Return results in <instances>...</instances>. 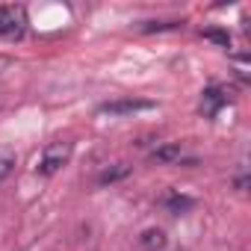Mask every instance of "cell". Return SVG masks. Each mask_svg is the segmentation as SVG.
<instances>
[{
  "instance_id": "cell-11",
  "label": "cell",
  "mask_w": 251,
  "mask_h": 251,
  "mask_svg": "<svg viewBox=\"0 0 251 251\" xmlns=\"http://www.w3.org/2000/svg\"><path fill=\"white\" fill-rule=\"evenodd\" d=\"M177 27H180L177 21H160V24H157V21H148V24H142L145 33H154V30H157V33H160V30H177Z\"/></svg>"
},
{
  "instance_id": "cell-4",
  "label": "cell",
  "mask_w": 251,
  "mask_h": 251,
  "mask_svg": "<svg viewBox=\"0 0 251 251\" xmlns=\"http://www.w3.org/2000/svg\"><path fill=\"white\" fill-rule=\"evenodd\" d=\"M142 109H154L151 100H133V98H124V100H109V103H100L98 106V115H133V112H142Z\"/></svg>"
},
{
  "instance_id": "cell-7",
  "label": "cell",
  "mask_w": 251,
  "mask_h": 251,
  "mask_svg": "<svg viewBox=\"0 0 251 251\" xmlns=\"http://www.w3.org/2000/svg\"><path fill=\"white\" fill-rule=\"evenodd\" d=\"M130 175V163H112V166H106L103 172H98V186H109V183H118V180H124Z\"/></svg>"
},
{
  "instance_id": "cell-3",
  "label": "cell",
  "mask_w": 251,
  "mask_h": 251,
  "mask_svg": "<svg viewBox=\"0 0 251 251\" xmlns=\"http://www.w3.org/2000/svg\"><path fill=\"white\" fill-rule=\"evenodd\" d=\"M227 100H230V92H227L225 86H210V89H204V95H201L198 112H201L204 118H216L219 109H222Z\"/></svg>"
},
{
  "instance_id": "cell-5",
  "label": "cell",
  "mask_w": 251,
  "mask_h": 251,
  "mask_svg": "<svg viewBox=\"0 0 251 251\" xmlns=\"http://www.w3.org/2000/svg\"><path fill=\"white\" fill-rule=\"evenodd\" d=\"M180 160H183V145L180 142H166V145L151 151V163H160V166H172V163H180Z\"/></svg>"
},
{
  "instance_id": "cell-12",
  "label": "cell",
  "mask_w": 251,
  "mask_h": 251,
  "mask_svg": "<svg viewBox=\"0 0 251 251\" xmlns=\"http://www.w3.org/2000/svg\"><path fill=\"white\" fill-rule=\"evenodd\" d=\"M233 186H236L239 192H245V189H248V169H245V163L239 166V172H236V177H233Z\"/></svg>"
},
{
  "instance_id": "cell-9",
  "label": "cell",
  "mask_w": 251,
  "mask_h": 251,
  "mask_svg": "<svg viewBox=\"0 0 251 251\" xmlns=\"http://www.w3.org/2000/svg\"><path fill=\"white\" fill-rule=\"evenodd\" d=\"M15 169V154L9 148H0V183H3Z\"/></svg>"
},
{
  "instance_id": "cell-10",
  "label": "cell",
  "mask_w": 251,
  "mask_h": 251,
  "mask_svg": "<svg viewBox=\"0 0 251 251\" xmlns=\"http://www.w3.org/2000/svg\"><path fill=\"white\" fill-rule=\"evenodd\" d=\"M201 36L210 39V42H216L219 48H230V36L225 30H201Z\"/></svg>"
},
{
  "instance_id": "cell-2",
  "label": "cell",
  "mask_w": 251,
  "mask_h": 251,
  "mask_svg": "<svg viewBox=\"0 0 251 251\" xmlns=\"http://www.w3.org/2000/svg\"><path fill=\"white\" fill-rule=\"evenodd\" d=\"M27 33V12L21 6H0V36L21 39Z\"/></svg>"
},
{
  "instance_id": "cell-8",
  "label": "cell",
  "mask_w": 251,
  "mask_h": 251,
  "mask_svg": "<svg viewBox=\"0 0 251 251\" xmlns=\"http://www.w3.org/2000/svg\"><path fill=\"white\" fill-rule=\"evenodd\" d=\"M139 242H142L145 251H163V248H166V233H163L160 227H148V230H142Z\"/></svg>"
},
{
  "instance_id": "cell-1",
  "label": "cell",
  "mask_w": 251,
  "mask_h": 251,
  "mask_svg": "<svg viewBox=\"0 0 251 251\" xmlns=\"http://www.w3.org/2000/svg\"><path fill=\"white\" fill-rule=\"evenodd\" d=\"M68 160H71V142H50V145H45V151H42V160H39V166H36V175L50 177V175H56Z\"/></svg>"
},
{
  "instance_id": "cell-6",
  "label": "cell",
  "mask_w": 251,
  "mask_h": 251,
  "mask_svg": "<svg viewBox=\"0 0 251 251\" xmlns=\"http://www.w3.org/2000/svg\"><path fill=\"white\" fill-rule=\"evenodd\" d=\"M163 207H166L172 216H180V213H189V210L195 207V198H189V195H183V192H177V189H169V192L163 195Z\"/></svg>"
}]
</instances>
